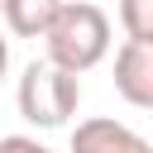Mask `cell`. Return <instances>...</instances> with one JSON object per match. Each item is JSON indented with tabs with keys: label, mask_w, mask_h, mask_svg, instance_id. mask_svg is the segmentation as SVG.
<instances>
[{
	"label": "cell",
	"mask_w": 153,
	"mask_h": 153,
	"mask_svg": "<svg viewBox=\"0 0 153 153\" xmlns=\"http://www.w3.org/2000/svg\"><path fill=\"white\" fill-rule=\"evenodd\" d=\"M43 48L57 67L67 72H91L105 53H110V19L100 5L91 0H62V10L53 14V24L43 29Z\"/></svg>",
	"instance_id": "1"
},
{
	"label": "cell",
	"mask_w": 153,
	"mask_h": 153,
	"mask_svg": "<svg viewBox=\"0 0 153 153\" xmlns=\"http://www.w3.org/2000/svg\"><path fill=\"white\" fill-rule=\"evenodd\" d=\"M14 100H19V115H24L29 124H38V129H62V124L76 115V105H81V76L67 72V67H57L53 57L29 62L24 76H19Z\"/></svg>",
	"instance_id": "2"
},
{
	"label": "cell",
	"mask_w": 153,
	"mask_h": 153,
	"mask_svg": "<svg viewBox=\"0 0 153 153\" xmlns=\"http://www.w3.org/2000/svg\"><path fill=\"white\" fill-rule=\"evenodd\" d=\"M115 91L139 105L153 110V38H124L115 53Z\"/></svg>",
	"instance_id": "3"
},
{
	"label": "cell",
	"mask_w": 153,
	"mask_h": 153,
	"mask_svg": "<svg viewBox=\"0 0 153 153\" xmlns=\"http://www.w3.org/2000/svg\"><path fill=\"white\" fill-rule=\"evenodd\" d=\"M72 153H153V143L110 115H91L72 129Z\"/></svg>",
	"instance_id": "4"
},
{
	"label": "cell",
	"mask_w": 153,
	"mask_h": 153,
	"mask_svg": "<svg viewBox=\"0 0 153 153\" xmlns=\"http://www.w3.org/2000/svg\"><path fill=\"white\" fill-rule=\"evenodd\" d=\"M57 10H62V0H0V19L14 38H43V29L53 24Z\"/></svg>",
	"instance_id": "5"
},
{
	"label": "cell",
	"mask_w": 153,
	"mask_h": 153,
	"mask_svg": "<svg viewBox=\"0 0 153 153\" xmlns=\"http://www.w3.org/2000/svg\"><path fill=\"white\" fill-rule=\"evenodd\" d=\"M124 38H153V0H120Z\"/></svg>",
	"instance_id": "6"
},
{
	"label": "cell",
	"mask_w": 153,
	"mask_h": 153,
	"mask_svg": "<svg viewBox=\"0 0 153 153\" xmlns=\"http://www.w3.org/2000/svg\"><path fill=\"white\" fill-rule=\"evenodd\" d=\"M0 153H53V148L38 143L33 134H5V139H0Z\"/></svg>",
	"instance_id": "7"
},
{
	"label": "cell",
	"mask_w": 153,
	"mask_h": 153,
	"mask_svg": "<svg viewBox=\"0 0 153 153\" xmlns=\"http://www.w3.org/2000/svg\"><path fill=\"white\" fill-rule=\"evenodd\" d=\"M5 67H10V43H5V33H0V76H5Z\"/></svg>",
	"instance_id": "8"
}]
</instances>
